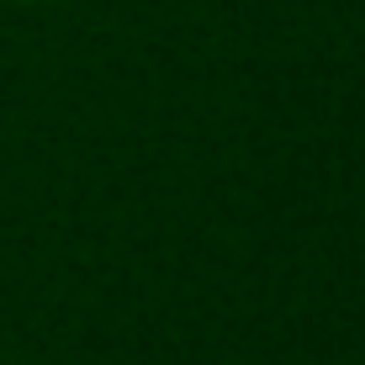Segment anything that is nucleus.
<instances>
[{
    "mask_svg": "<svg viewBox=\"0 0 365 365\" xmlns=\"http://www.w3.org/2000/svg\"><path fill=\"white\" fill-rule=\"evenodd\" d=\"M16 6H43V0H16Z\"/></svg>",
    "mask_w": 365,
    "mask_h": 365,
    "instance_id": "obj_1",
    "label": "nucleus"
}]
</instances>
